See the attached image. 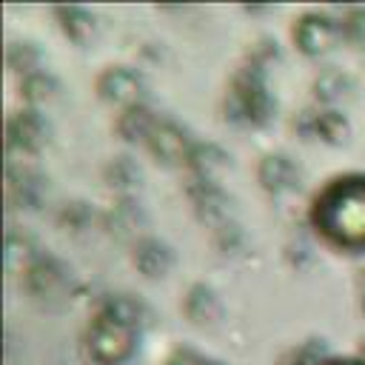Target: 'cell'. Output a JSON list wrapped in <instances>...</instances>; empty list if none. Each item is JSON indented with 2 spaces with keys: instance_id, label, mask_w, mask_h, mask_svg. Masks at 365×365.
<instances>
[{
  "instance_id": "1",
  "label": "cell",
  "mask_w": 365,
  "mask_h": 365,
  "mask_svg": "<svg viewBox=\"0 0 365 365\" xmlns=\"http://www.w3.org/2000/svg\"><path fill=\"white\" fill-rule=\"evenodd\" d=\"M311 228L339 251H365V174L348 171L325 180L308 205Z\"/></svg>"
},
{
  "instance_id": "2",
  "label": "cell",
  "mask_w": 365,
  "mask_h": 365,
  "mask_svg": "<svg viewBox=\"0 0 365 365\" xmlns=\"http://www.w3.org/2000/svg\"><path fill=\"white\" fill-rule=\"evenodd\" d=\"M277 100L268 91V80L262 68L240 63L225 86L222 94V120L231 125H268L274 120Z\"/></svg>"
},
{
  "instance_id": "3",
  "label": "cell",
  "mask_w": 365,
  "mask_h": 365,
  "mask_svg": "<svg viewBox=\"0 0 365 365\" xmlns=\"http://www.w3.org/2000/svg\"><path fill=\"white\" fill-rule=\"evenodd\" d=\"M137 339L140 328L134 322L97 302L83 331V351L94 365H125L137 351Z\"/></svg>"
},
{
  "instance_id": "4",
  "label": "cell",
  "mask_w": 365,
  "mask_h": 365,
  "mask_svg": "<svg viewBox=\"0 0 365 365\" xmlns=\"http://www.w3.org/2000/svg\"><path fill=\"white\" fill-rule=\"evenodd\" d=\"M20 288L26 291L29 299H34L40 305H48V308L63 305L71 299V268L60 257L43 251L20 274Z\"/></svg>"
},
{
  "instance_id": "5",
  "label": "cell",
  "mask_w": 365,
  "mask_h": 365,
  "mask_svg": "<svg viewBox=\"0 0 365 365\" xmlns=\"http://www.w3.org/2000/svg\"><path fill=\"white\" fill-rule=\"evenodd\" d=\"M94 91H97V97L103 103L117 106L123 111V108H131V106H143L145 103L148 83H145V77H143L140 68L125 66V63H117V66H106L94 77Z\"/></svg>"
},
{
  "instance_id": "6",
  "label": "cell",
  "mask_w": 365,
  "mask_h": 365,
  "mask_svg": "<svg viewBox=\"0 0 365 365\" xmlns=\"http://www.w3.org/2000/svg\"><path fill=\"white\" fill-rule=\"evenodd\" d=\"M194 145H197V140L191 137V131L182 123H177L171 117H160L145 143V151L163 168H188Z\"/></svg>"
},
{
  "instance_id": "7",
  "label": "cell",
  "mask_w": 365,
  "mask_h": 365,
  "mask_svg": "<svg viewBox=\"0 0 365 365\" xmlns=\"http://www.w3.org/2000/svg\"><path fill=\"white\" fill-rule=\"evenodd\" d=\"M336 40H342L339 37V20L331 17L328 11L311 9V11H302L291 23V43L297 46V51L302 57L317 60V57L328 54L336 46Z\"/></svg>"
},
{
  "instance_id": "8",
  "label": "cell",
  "mask_w": 365,
  "mask_h": 365,
  "mask_svg": "<svg viewBox=\"0 0 365 365\" xmlns=\"http://www.w3.org/2000/svg\"><path fill=\"white\" fill-rule=\"evenodd\" d=\"M48 134H51V128L40 108L23 106V108L9 111V117H6V145L14 154H23V157L40 154L48 143Z\"/></svg>"
},
{
  "instance_id": "9",
  "label": "cell",
  "mask_w": 365,
  "mask_h": 365,
  "mask_svg": "<svg viewBox=\"0 0 365 365\" xmlns=\"http://www.w3.org/2000/svg\"><path fill=\"white\" fill-rule=\"evenodd\" d=\"M182 191H185L197 220L202 225H208L211 231L231 220V208H228L231 200H228L225 188L220 185V180H205V177H197V174H185Z\"/></svg>"
},
{
  "instance_id": "10",
  "label": "cell",
  "mask_w": 365,
  "mask_h": 365,
  "mask_svg": "<svg viewBox=\"0 0 365 365\" xmlns=\"http://www.w3.org/2000/svg\"><path fill=\"white\" fill-rule=\"evenodd\" d=\"M291 128L302 140H319L325 145H342L351 137V120L339 108H322V106L302 108L291 120Z\"/></svg>"
},
{
  "instance_id": "11",
  "label": "cell",
  "mask_w": 365,
  "mask_h": 365,
  "mask_svg": "<svg viewBox=\"0 0 365 365\" xmlns=\"http://www.w3.org/2000/svg\"><path fill=\"white\" fill-rule=\"evenodd\" d=\"M46 182L48 180L37 168H31L26 163H9L6 165V185H3L9 208H14V211L40 208L46 200V191H48Z\"/></svg>"
},
{
  "instance_id": "12",
  "label": "cell",
  "mask_w": 365,
  "mask_h": 365,
  "mask_svg": "<svg viewBox=\"0 0 365 365\" xmlns=\"http://www.w3.org/2000/svg\"><path fill=\"white\" fill-rule=\"evenodd\" d=\"M257 182L271 197L294 194L302 185V165L285 151H265L257 163Z\"/></svg>"
},
{
  "instance_id": "13",
  "label": "cell",
  "mask_w": 365,
  "mask_h": 365,
  "mask_svg": "<svg viewBox=\"0 0 365 365\" xmlns=\"http://www.w3.org/2000/svg\"><path fill=\"white\" fill-rule=\"evenodd\" d=\"M174 262H177V254L165 240L154 234H140L137 240H131V265L137 268L140 277L163 279L171 274Z\"/></svg>"
},
{
  "instance_id": "14",
  "label": "cell",
  "mask_w": 365,
  "mask_h": 365,
  "mask_svg": "<svg viewBox=\"0 0 365 365\" xmlns=\"http://www.w3.org/2000/svg\"><path fill=\"white\" fill-rule=\"evenodd\" d=\"M180 311L191 325L214 328L222 317V302H220V294L208 282H191L180 299Z\"/></svg>"
},
{
  "instance_id": "15",
  "label": "cell",
  "mask_w": 365,
  "mask_h": 365,
  "mask_svg": "<svg viewBox=\"0 0 365 365\" xmlns=\"http://www.w3.org/2000/svg\"><path fill=\"white\" fill-rule=\"evenodd\" d=\"M54 23L60 29V34L74 43V46H88L97 34V17L91 9L80 6V3H60L51 9Z\"/></svg>"
},
{
  "instance_id": "16",
  "label": "cell",
  "mask_w": 365,
  "mask_h": 365,
  "mask_svg": "<svg viewBox=\"0 0 365 365\" xmlns=\"http://www.w3.org/2000/svg\"><path fill=\"white\" fill-rule=\"evenodd\" d=\"M160 114H154L145 103L143 106H131V108H123L114 120V131L120 140L131 143V145H145L154 125H157Z\"/></svg>"
},
{
  "instance_id": "17",
  "label": "cell",
  "mask_w": 365,
  "mask_h": 365,
  "mask_svg": "<svg viewBox=\"0 0 365 365\" xmlns=\"http://www.w3.org/2000/svg\"><path fill=\"white\" fill-rule=\"evenodd\" d=\"M103 182L111 191H117V197H134V191H140V185H143V168L137 165L134 157L114 154L103 165Z\"/></svg>"
},
{
  "instance_id": "18",
  "label": "cell",
  "mask_w": 365,
  "mask_h": 365,
  "mask_svg": "<svg viewBox=\"0 0 365 365\" xmlns=\"http://www.w3.org/2000/svg\"><path fill=\"white\" fill-rule=\"evenodd\" d=\"M351 91H354V77H351L348 71H342V68H334V66L322 68V71L311 80V94H314V100H317L322 108H334V106H336L339 100H345Z\"/></svg>"
},
{
  "instance_id": "19",
  "label": "cell",
  "mask_w": 365,
  "mask_h": 365,
  "mask_svg": "<svg viewBox=\"0 0 365 365\" xmlns=\"http://www.w3.org/2000/svg\"><path fill=\"white\" fill-rule=\"evenodd\" d=\"M228 165H231V154H228L225 148H220V145L211 143V140H205V143L197 140L185 174H197V177H205V180H220V174H222Z\"/></svg>"
},
{
  "instance_id": "20",
  "label": "cell",
  "mask_w": 365,
  "mask_h": 365,
  "mask_svg": "<svg viewBox=\"0 0 365 365\" xmlns=\"http://www.w3.org/2000/svg\"><path fill=\"white\" fill-rule=\"evenodd\" d=\"M6 66L11 74L31 77L37 71H46V54L34 40H9L6 46Z\"/></svg>"
},
{
  "instance_id": "21",
  "label": "cell",
  "mask_w": 365,
  "mask_h": 365,
  "mask_svg": "<svg viewBox=\"0 0 365 365\" xmlns=\"http://www.w3.org/2000/svg\"><path fill=\"white\" fill-rule=\"evenodd\" d=\"M40 254H43V248L37 245V240L29 231H20V228H9L6 231V251H3V257H6V268L9 271L23 274Z\"/></svg>"
},
{
  "instance_id": "22",
  "label": "cell",
  "mask_w": 365,
  "mask_h": 365,
  "mask_svg": "<svg viewBox=\"0 0 365 365\" xmlns=\"http://www.w3.org/2000/svg\"><path fill=\"white\" fill-rule=\"evenodd\" d=\"M100 222L117 237H134L137 240V228L143 225V211L134 202V197H120L117 202H111V208L100 217Z\"/></svg>"
},
{
  "instance_id": "23",
  "label": "cell",
  "mask_w": 365,
  "mask_h": 365,
  "mask_svg": "<svg viewBox=\"0 0 365 365\" xmlns=\"http://www.w3.org/2000/svg\"><path fill=\"white\" fill-rule=\"evenodd\" d=\"M57 94H60V80H57L48 68L20 80V100H23L29 108H43V106H48Z\"/></svg>"
},
{
  "instance_id": "24",
  "label": "cell",
  "mask_w": 365,
  "mask_h": 365,
  "mask_svg": "<svg viewBox=\"0 0 365 365\" xmlns=\"http://www.w3.org/2000/svg\"><path fill=\"white\" fill-rule=\"evenodd\" d=\"M54 220H57V225H60L63 231L80 234V231L91 228V222L97 220V211H94L86 200H66V202H60Z\"/></svg>"
},
{
  "instance_id": "25",
  "label": "cell",
  "mask_w": 365,
  "mask_h": 365,
  "mask_svg": "<svg viewBox=\"0 0 365 365\" xmlns=\"http://www.w3.org/2000/svg\"><path fill=\"white\" fill-rule=\"evenodd\" d=\"M325 359H328V345H325V339L311 336V339L297 342L294 348H288V351L277 359V365H322Z\"/></svg>"
},
{
  "instance_id": "26",
  "label": "cell",
  "mask_w": 365,
  "mask_h": 365,
  "mask_svg": "<svg viewBox=\"0 0 365 365\" xmlns=\"http://www.w3.org/2000/svg\"><path fill=\"white\" fill-rule=\"evenodd\" d=\"M336 20H339V37L354 48H365V6H348Z\"/></svg>"
},
{
  "instance_id": "27",
  "label": "cell",
  "mask_w": 365,
  "mask_h": 365,
  "mask_svg": "<svg viewBox=\"0 0 365 365\" xmlns=\"http://www.w3.org/2000/svg\"><path fill=\"white\" fill-rule=\"evenodd\" d=\"M277 60H279V43L274 37H257L254 43H248L245 57H242V63H248L254 68H262V71Z\"/></svg>"
},
{
  "instance_id": "28",
  "label": "cell",
  "mask_w": 365,
  "mask_h": 365,
  "mask_svg": "<svg viewBox=\"0 0 365 365\" xmlns=\"http://www.w3.org/2000/svg\"><path fill=\"white\" fill-rule=\"evenodd\" d=\"M322 365H365V359H359V356H328Z\"/></svg>"
},
{
  "instance_id": "29",
  "label": "cell",
  "mask_w": 365,
  "mask_h": 365,
  "mask_svg": "<svg viewBox=\"0 0 365 365\" xmlns=\"http://www.w3.org/2000/svg\"><path fill=\"white\" fill-rule=\"evenodd\" d=\"M197 365H228V362H222V359H217V356H208V354H200V356H197Z\"/></svg>"
},
{
  "instance_id": "30",
  "label": "cell",
  "mask_w": 365,
  "mask_h": 365,
  "mask_svg": "<svg viewBox=\"0 0 365 365\" xmlns=\"http://www.w3.org/2000/svg\"><path fill=\"white\" fill-rule=\"evenodd\" d=\"M359 359H365V336L359 339Z\"/></svg>"
},
{
  "instance_id": "31",
  "label": "cell",
  "mask_w": 365,
  "mask_h": 365,
  "mask_svg": "<svg viewBox=\"0 0 365 365\" xmlns=\"http://www.w3.org/2000/svg\"><path fill=\"white\" fill-rule=\"evenodd\" d=\"M359 305H362V314H365V288H362V294H359Z\"/></svg>"
}]
</instances>
